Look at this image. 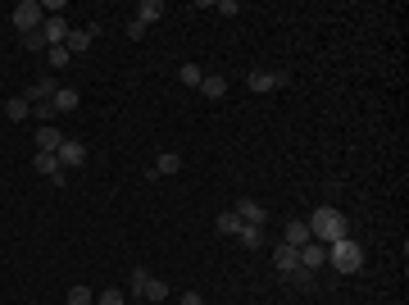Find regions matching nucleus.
Segmentation results:
<instances>
[{
  "instance_id": "cd10ccee",
  "label": "nucleus",
  "mask_w": 409,
  "mask_h": 305,
  "mask_svg": "<svg viewBox=\"0 0 409 305\" xmlns=\"http://www.w3.org/2000/svg\"><path fill=\"white\" fill-rule=\"evenodd\" d=\"M219 14L232 18V14H241V5H237V0H219Z\"/></svg>"
},
{
  "instance_id": "7ed1b4c3",
  "label": "nucleus",
  "mask_w": 409,
  "mask_h": 305,
  "mask_svg": "<svg viewBox=\"0 0 409 305\" xmlns=\"http://www.w3.org/2000/svg\"><path fill=\"white\" fill-rule=\"evenodd\" d=\"M41 14H46V9L37 5V0L14 5V27H18V37H23V32H37V27H41Z\"/></svg>"
},
{
  "instance_id": "0eeeda50",
  "label": "nucleus",
  "mask_w": 409,
  "mask_h": 305,
  "mask_svg": "<svg viewBox=\"0 0 409 305\" xmlns=\"http://www.w3.org/2000/svg\"><path fill=\"white\" fill-rule=\"evenodd\" d=\"M273 269H278L282 278H291V273L300 269V255L291 251V246H282V242H278V246H273Z\"/></svg>"
},
{
  "instance_id": "9b49d317",
  "label": "nucleus",
  "mask_w": 409,
  "mask_h": 305,
  "mask_svg": "<svg viewBox=\"0 0 409 305\" xmlns=\"http://www.w3.org/2000/svg\"><path fill=\"white\" fill-rule=\"evenodd\" d=\"M91 41H96V37L86 32V27H68V41H64V51H68V55H86V51H91Z\"/></svg>"
},
{
  "instance_id": "f3484780",
  "label": "nucleus",
  "mask_w": 409,
  "mask_h": 305,
  "mask_svg": "<svg viewBox=\"0 0 409 305\" xmlns=\"http://www.w3.org/2000/svg\"><path fill=\"white\" fill-rule=\"evenodd\" d=\"M223 91H228V82H223V73H204V78H200V96L219 100Z\"/></svg>"
},
{
  "instance_id": "9d476101",
  "label": "nucleus",
  "mask_w": 409,
  "mask_h": 305,
  "mask_svg": "<svg viewBox=\"0 0 409 305\" xmlns=\"http://www.w3.org/2000/svg\"><path fill=\"white\" fill-rule=\"evenodd\" d=\"M64 146V132L55 128V123H41L37 128V150H46V155H55V150Z\"/></svg>"
},
{
  "instance_id": "2eb2a0df",
  "label": "nucleus",
  "mask_w": 409,
  "mask_h": 305,
  "mask_svg": "<svg viewBox=\"0 0 409 305\" xmlns=\"http://www.w3.org/2000/svg\"><path fill=\"white\" fill-rule=\"evenodd\" d=\"M160 18H164V5H160V0H141V5H136V23L150 27V23H160Z\"/></svg>"
},
{
  "instance_id": "6e6552de",
  "label": "nucleus",
  "mask_w": 409,
  "mask_h": 305,
  "mask_svg": "<svg viewBox=\"0 0 409 305\" xmlns=\"http://www.w3.org/2000/svg\"><path fill=\"white\" fill-rule=\"evenodd\" d=\"M296 255H300V269H309V273H314V269H323V264H327V246H318V242H305Z\"/></svg>"
},
{
  "instance_id": "39448f33",
  "label": "nucleus",
  "mask_w": 409,
  "mask_h": 305,
  "mask_svg": "<svg viewBox=\"0 0 409 305\" xmlns=\"http://www.w3.org/2000/svg\"><path fill=\"white\" fill-rule=\"evenodd\" d=\"M55 160H60V169H64V164H68V169H82V164H86V146H82L77 137H64V146L55 150Z\"/></svg>"
},
{
  "instance_id": "412c9836",
  "label": "nucleus",
  "mask_w": 409,
  "mask_h": 305,
  "mask_svg": "<svg viewBox=\"0 0 409 305\" xmlns=\"http://www.w3.org/2000/svg\"><path fill=\"white\" fill-rule=\"evenodd\" d=\"M32 164H37V174H46V178H55V174H60V160H55V155H46V150H37V160H32Z\"/></svg>"
},
{
  "instance_id": "a878e982",
  "label": "nucleus",
  "mask_w": 409,
  "mask_h": 305,
  "mask_svg": "<svg viewBox=\"0 0 409 305\" xmlns=\"http://www.w3.org/2000/svg\"><path fill=\"white\" fill-rule=\"evenodd\" d=\"M96 305H128V301H123V292H119V287H105L100 297H96Z\"/></svg>"
},
{
  "instance_id": "f8f14e48",
  "label": "nucleus",
  "mask_w": 409,
  "mask_h": 305,
  "mask_svg": "<svg viewBox=\"0 0 409 305\" xmlns=\"http://www.w3.org/2000/svg\"><path fill=\"white\" fill-rule=\"evenodd\" d=\"M150 169H155L160 178H169V174H178V169H182V155H178V150H160Z\"/></svg>"
},
{
  "instance_id": "5701e85b",
  "label": "nucleus",
  "mask_w": 409,
  "mask_h": 305,
  "mask_svg": "<svg viewBox=\"0 0 409 305\" xmlns=\"http://www.w3.org/2000/svg\"><path fill=\"white\" fill-rule=\"evenodd\" d=\"M68 305H96L91 287H82V283H73V287H68Z\"/></svg>"
},
{
  "instance_id": "6ab92c4d",
  "label": "nucleus",
  "mask_w": 409,
  "mask_h": 305,
  "mask_svg": "<svg viewBox=\"0 0 409 305\" xmlns=\"http://www.w3.org/2000/svg\"><path fill=\"white\" fill-rule=\"evenodd\" d=\"M136 297H145V301H164V297H169V283H164V278H145Z\"/></svg>"
},
{
  "instance_id": "4468645a",
  "label": "nucleus",
  "mask_w": 409,
  "mask_h": 305,
  "mask_svg": "<svg viewBox=\"0 0 409 305\" xmlns=\"http://www.w3.org/2000/svg\"><path fill=\"white\" fill-rule=\"evenodd\" d=\"M305 242H314V237H309V228L291 219V223H287V237H282V246H291V251H300V246H305Z\"/></svg>"
},
{
  "instance_id": "a211bd4d",
  "label": "nucleus",
  "mask_w": 409,
  "mask_h": 305,
  "mask_svg": "<svg viewBox=\"0 0 409 305\" xmlns=\"http://www.w3.org/2000/svg\"><path fill=\"white\" fill-rule=\"evenodd\" d=\"M237 237H241V246H246V251H259V246L268 242V237H264V228H255V223H246Z\"/></svg>"
},
{
  "instance_id": "c756f323",
  "label": "nucleus",
  "mask_w": 409,
  "mask_h": 305,
  "mask_svg": "<svg viewBox=\"0 0 409 305\" xmlns=\"http://www.w3.org/2000/svg\"><path fill=\"white\" fill-rule=\"evenodd\" d=\"M182 305H204V297L200 292H182Z\"/></svg>"
},
{
  "instance_id": "20e7f679",
  "label": "nucleus",
  "mask_w": 409,
  "mask_h": 305,
  "mask_svg": "<svg viewBox=\"0 0 409 305\" xmlns=\"http://www.w3.org/2000/svg\"><path fill=\"white\" fill-rule=\"evenodd\" d=\"M232 214L241 219V223H255V228H264V219H268V209L259 205V201H250V196H237V205H232Z\"/></svg>"
},
{
  "instance_id": "c85d7f7f",
  "label": "nucleus",
  "mask_w": 409,
  "mask_h": 305,
  "mask_svg": "<svg viewBox=\"0 0 409 305\" xmlns=\"http://www.w3.org/2000/svg\"><path fill=\"white\" fill-rule=\"evenodd\" d=\"M291 278H296V287H309V283H314V273H309V269H296Z\"/></svg>"
},
{
  "instance_id": "4be33fe9",
  "label": "nucleus",
  "mask_w": 409,
  "mask_h": 305,
  "mask_svg": "<svg viewBox=\"0 0 409 305\" xmlns=\"http://www.w3.org/2000/svg\"><path fill=\"white\" fill-rule=\"evenodd\" d=\"M32 119L37 123H55V119H60V114H55V100H37L32 105Z\"/></svg>"
},
{
  "instance_id": "ddd939ff",
  "label": "nucleus",
  "mask_w": 409,
  "mask_h": 305,
  "mask_svg": "<svg viewBox=\"0 0 409 305\" xmlns=\"http://www.w3.org/2000/svg\"><path fill=\"white\" fill-rule=\"evenodd\" d=\"M5 119L9 123H27V119H32V105H27L23 96H9L5 100Z\"/></svg>"
},
{
  "instance_id": "b1692460",
  "label": "nucleus",
  "mask_w": 409,
  "mask_h": 305,
  "mask_svg": "<svg viewBox=\"0 0 409 305\" xmlns=\"http://www.w3.org/2000/svg\"><path fill=\"white\" fill-rule=\"evenodd\" d=\"M18 41H23V51H51V46H46V37H41V27H37V32H23Z\"/></svg>"
},
{
  "instance_id": "aec40b11",
  "label": "nucleus",
  "mask_w": 409,
  "mask_h": 305,
  "mask_svg": "<svg viewBox=\"0 0 409 305\" xmlns=\"http://www.w3.org/2000/svg\"><path fill=\"white\" fill-rule=\"evenodd\" d=\"M241 228H246V223H241V219L232 214V209H223V214H219V233H223V237H237Z\"/></svg>"
},
{
  "instance_id": "1a4fd4ad",
  "label": "nucleus",
  "mask_w": 409,
  "mask_h": 305,
  "mask_svg": "<svg viewBox=\"0 0 409 305\" xmlns=\"http://www.w3.org/2000/svg\"><path fill=\"white\" fill-rule=\"evenodd\" d=\"M55 91H60V82H55V78H37L32 87H23V100H27V105H37V100H55Z\"/></svg>"
},
{
  "instance_id": "f257e3e1",
  "label": "nucleus",
  "mask_w": 409,
  "mask_h": 305,
  "mask_svg": "<svg viewBox=\"0 0 409 305\" xmlns=\"http://www.w3.org/2000/svg\"><path fill=\"white\" fill-rule=\"evenodd\" d=\"M305 228H309V237H314L318 246H337L341 237H350V233H346V214H341V209H332V205H318L314 214L305 219Z\"/></svg>"
},
{
  "instance_id": "423d86ee",
  "label": "nucleus",
  "mask_w": 409,
  "mask_h": 305,
  "mask_svg": "<svg viewBox=\"0 0 409 305\" xmlns=\"http://www.w3.org/2000/svg\"><path fill=\"white\" fill-rule=\"evenodd\" d=\"M41 37H46V46H64V41H68V18H64V14L41 18Z\"/></svg>"
},
{
  "instance_id": "393cba45",
  "label": "nucleus",
  "mask_w": 409,
  "mask_h": 305,
  "mask_svg": "<svg viewBox=\"0 0 409 305\" xmlns=\"http://www.w3.org/2000/svg\"><path fill=\"white\" fill-rule=\"evenodd\" d=\"M178 78H182V87H200V78H204V73L196 69V64H182V69H178Z\"/></svg>"
},
{
  "instance_id": "bb28decb",
  "label": "nucleus",
  "mask_w": 409,
  "mask_h": 305,
  "mask_svg": "<svg viewBox=\"0 0 409 305\" xmlns=\"http://www.w3.org/2000/svg\"><path fill=\"white\" fill-rule=\"evenodd\" d=\"M46 55H51V64H55V69H64V64H68V60H73V55H68V51H64V46H51V51H46Z\"/></svg>"
},
{
  "instance_id": "f03ea898",
  "label": "nucleus",
  "mask_w": 409,
  "mask_h": 305,
  "mask_svg": "<svg viewBox=\"0 0 409 305\" xmlns=\"http://www.w3.org/2000/svg\"><path fill=\"white\" fill-rule=\"evenodd\" d=\"M327 269H337V273H359L364 269V246L355 242V237H341L337 246H327Z\"/></svg>"
},
{
  "instance_id": "dca6fc26",
  "label": "nucleus",
  "mask_w": 409,
  "mask_h": 305,
  "mask_svg": "<svg viewBox=\"0 0 409 305\" xmlns=\"http://www.w3.org/2000/svg\"><path fill=\"white\" fill-rule=\"evenodd\" d=\"M77 105H82V96H77L73 87H60V91H55V114H73Z\"/></svg>"
}]
</instances>
